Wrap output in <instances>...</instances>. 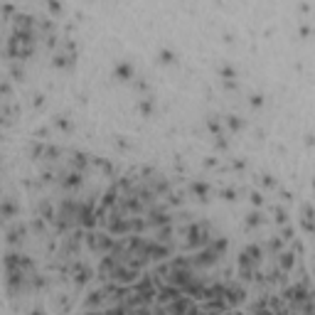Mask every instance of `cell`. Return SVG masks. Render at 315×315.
I'll return each instance as SVG.
<instances>
[{"mask_svg":"<svg viewBox=\"0 0 315 315\" xmlns=\"http://www.w3.org/2000/svg\"><path fill=\"white\" fill-rule=\"evenodd\" d=\"M185 249H205L207 244H212L214 239H212V229H209V224L207 222H197V224H190L185 232Z\"/></svg>","mask_w":315,"mask_h":315,"instance_id":"2","label":"cell"},{"mask_svg":"<svg viewBox=\"0 0 315 315\" xmlns=\"http://www.w3.org/2000/svg\"><path fill=\"white\" fill-rule=\"evenodd\" d=\"M86 241H89V249H91V251H99V254H104V256H109L111 251L116 249V239H113V234H109V232H91L86 236Z\"/></svg>","mask_w":315,"mask_h":315,"instance_id":"3","label":"cell"},{"mask_svg":"<svg viewBox=\"0 0 315 315\" xmlns=\"http://www.w3.org/2000/svg\"><path fill=\"white\" fill-rule=\"evenodd\" d=\"M22 239H25V227H13V229H8V244L13 247V244H22Z\"/></svg>","mask_w":315,"mask_h":315,"instance_id":"8","label":"cell"},{"mask_svg":"<svg viewBox=\"0 0 315 315\" xmlns=\"http://www.w3.org/2000/svg\"><path fill=\"white\" fill-rule=\"evenodd\" d=\"M227 124H229V128H236V131H239V128H241V121H239V118H236V116H229V121H227Z\"/></svg>","mask_w":315,"mask_h":315,"instance_id":"12","label":"cell"},{"mask_svg":"<svg viewBox=\"0 0 315 315\" xmlns=\"http://www.w3.org/2000/svg\"><path fill=\"white\" fill-rule=\"evenodd\" d=\"M251 202H254V205H261V195H251Z\"/></svg>","mask_w":315,"mask_h":315,"instance_id":"17","label":"cell"},{"mask_svg":"<svg viewBox=\"0 0 315 315\" xmlns=\"http://www.w3.org/2000/svg\"><path fill=\"white\" fill-rule=\"evenodd\" d=\"M192 308H195L192 298L190 296H182V298H178V301H173L170 305H167V313L170 315H190Z\"/></svg>","mask_w":315,"mask_h":315,"instance_id":"4","label":"cell"},{"mask_svg":"<svg viewBox=\"0 0 315 315\" xmlns=\"http://www.w3.org/2000/svg\"><path fill=\"white\" fill-rule=\"evenodd\" d=\"M224 251H227V239H217V241H212V244H207L205 249H197L192 256H187L192 263V269H207V266H212V263H217V261L224 256Z\"/></svg>","mask_w":315,"mask_h":315,"instance_id":"1","label":"cell"},{"mask_svg":"<svg viewBox=\"0 0 315 315\" xmlns=\"http://www.w3.org/2000/svg\"><path fill=\"white\" fill-rule=\"evenodd\" d=\"M293 261H296V254H293V251H281V254H278V269H281L283 274H288V271L293 269Z\"/></svg>","mask_w":315,"mask_h":315,"instance_id":"7","label":"cell"},{"mask_svg":"<svg viewBox=\"0 0 315 315\" xmlns=\"http://www.w3.org/2000/svg\"><path fill=\"white\" fill-rule=\"evenodd\" d=\"M131 74H133V71H131V67H128V64H118V67H116V77H121L124 82H128V79H131Z\"/></svg>","mask_w":315,"mask_h":315,"instance_id":"10","label":"cell"},{"mask_svg":"<svg viewBox=\"0 0 315 315\" xmlns=\"http://www.w3.org/2000/svg\"><path fill=\"white\" fill-rule=\"evenodd\" d=\"M163 59H160V62H165V64H170V62H173V55H170V52H163Z\"/></svg>","mask_w":315,"mask_h":315,"instance_id":"16","label":"cell"},{"mask_svg":"<svg viewBox=\"0 0 315 315\" xmlns=\"http://www.w3.org/2000/svg\"><path fill=\"white\" fill-rule=\"evenodd\" d=\"M15 212H17V209H15V205L13 202H10V200H5V205H3V217H5V222H10L15 217Z\"/></svg>","mask_w":315,"mask_h":315,"instance_id":"9","label":"cell"},{"mask_svg":"<svg viewBox=\"0 0 315 315\" xmlns=\"http://www.w3.org/2000/svg\"><path fill=\"white\" fill-rule=\"evenodd\" d=\"M153 315H170V313H167V308H163V305H155V308H153Z\"/></svg>","mask_w":315,"mask_h":315,"instance_id":"15","label":"cell"},{"mask_svg":"<svg viewBox=\"0 0 315 315\" xmlns=\"http://www.w3.org/2000/svg\"><path fill=\"white\" fill-rule=\"evenodd\" d=\"M190 190H192V195H200L202 200L207 197V185H205V182H192Z\"/></svg>","mask_w":315,"mask_h":315,"instance_id":"11","label":"cell"},{"mask_svg":"<svg viewBox=\"0 0 315 315\" xmlns=\"http://www.w3.org/2000/svg\"><path fill=\"white\" fill-rule=\"evenodd\" d=\"M276 220H278L281 224H283V222L288 220V217H286V209H281V207H278V209H276Z\"/></svg>","mask_w":315,"mask_h":315,"instance_id":"14","label":"cell"},{"mask_svg":"<svg viewBox=\"0 0 315 315\" xmlns=\"http://www.w3.org/2000/svg\"><path fill=\"white\" fill-rule=\"evenodd\" d=\"M71 276H74V283H77V286H84V283L91 278V269L84 266V263H77V266L71 269Z\"/></svg>","mask_w":315,"mask_h":315,"instance_id":"5","label":"cell"},{"mask_svg":"<svg viewBox=\"0 0 315 315\" xmlns=\"http://www.w3.org/2000/svg\"><path fill=\"white\" fill-rule=\"evenodd\" d=\"M244 288L241 286H232V288H227V293H224V301L229 303V305H239V303H244Z\"/></svg>","mask_w":315,"mask_h":315,"instance_id":"6","label":"cell"},{"mask_svg":"<svg viewBox=\"0 0 315 315\" xmlns=\"http://www.w3.org/2000/svg\"><path fill=\"white\" fill-rule=\"evenodd\" d=\"M281 247H283L281 239H271V241H269V249H271V251H281Z\"/></svg>","mask_w":315,"mask_h":315,"instance_id":"13","label":"cell"}]
</instances>
